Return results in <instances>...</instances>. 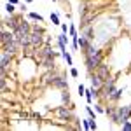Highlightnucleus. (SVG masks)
Instances as JSON below:
<instances>
[{
	"label": "nucleus",
	"instance_id": "nucleus-1",
	"mask_svg": "<svg viewBox=\"0 0 131 131\" xmlns=\"http://www.w3.org/2000/svg\"><path fill=\"white\" fill-rule=\"evenodd\" d=\"M82 54H84V65H86L88 73H93V72L103 63V51L98 49V47L94 46V42H93L86 51H82Z\"/></svg>",
	"mask_w": 131,
	"mask_h": 131
},
{
	"label": "nucleus",
	"instance_id": "nucleus-2",
	"mask_svg": "<svg viewBox=\"0 0 131 131\" xmlns=\"http://www.w3.org/2000/svg\"><path fill=\"white\" fill-rule=\"evenodd\" d=\"M46 37H47V33H46V30L42 28L40 25H31L30 44H31V47H33V51L39 49L40 46H44V44H46Z\"/></svg>",
	"mask_w": 131,
	"mask_h": 131
},
{
	"label": "nucleus",
	"instance_id": "nucleus-3",
	"mask_svg": "<svg viewBox=\"0 0 131 131\" xmlns=\"http://www.w3.org/2000/svg\"><path fill=\"white\" fill-rule=\"evenodd\" d=\"M54 115H56L61 122L77 121V119H75V114H73V105H65V103H61L60 107L54 108Z\"/></svg>",
	"mask_w": 131,
	"mask_h": 131
},
{
	"label": "nucleus",
	"instance_id": "nucleus-4",
	"mask_svg": "<svg viewBox=\"0 0 131 131\" xmlns=\"http://www.w3.org/2000/svg\"><path fill=\"white\" fill-rule=\"evenodd\" d=\"M12 61H14V54H10L7 51H2L0 52V77H5L7 75V70H9Z\"/></svg>",
	"mask_w": 131,
	"mask_h": 131
},
{
	"label": "nucleus",
	"instance_id": "nucleus-5",
	"mask_svg": "<svg viewBox=\"0 0 131 131\" xmlns=\"http://www.w3.org/2000/svg\"><path fill=\"white\" fill-rule=\"evenodd\" d=\"M21 19H23V16L7 14V16H4V19H2V25H4V26H7V28H10V30H16Z\"/></svg>",
	"mask_w": 131,
	"mask_h": 131
},
{
	"label": "nucleus",
	"instance_id": "nucleus-6",
	"mask_svg": "<svg viewBox=\"0 0 131 131\" xmlns=\"http://www.w3.org/2000/svg\"><path fill=\"white\" fill-rule=\"evenodd\" d=\"M49 86H52V88H56V89L61 91V89H67V88H68V81H67V77H65L63 73L58 72V73L54 75V79L51 81Z\"/></svg>",
	"mask_w": 131,
	"mask_h": 131
},
{
	"label": "nucleus",
	"instance_id": "nucleus-7",
	"mask_svg": "<svg viewBox=\"0 0 131 131\" xmlns=\"http://www.w3.org/2000/svg\"><path fill=\"white\" fill-rule=\"evenodd\" d=\"M117 115H119V122L121 124L124 121H129L131 119V105H121V107H117Z\"/></svg>",
	"mask_w": 131,
	"mask_h": 131
},
{
	"label": "nucleus",
	"instance_id": "nucleus-8",
	"mask_svg": "<svg viewBox=\"0 0 131 131\" xmlns=\"http://www.w3.org/2000/svg\"><path fill=\"white\" fill-rule=\"evenodd\" d=\"M14 39H16L14 31L10 30V28H7V26H4V25H2V37H0V44H2V46H5V44L12 42Z\"/></svg>",
	"mask_w": 131,
	"mask_h": 131
},
{
	"label": "nucleus",
	"instance_id": "nucleus-9",
	"mask_svg": "<svg viewBox=\"0 0 131 131\" xmlns=\"http://www.w3.org/2000/svg\"><path fill=\"white\" fill-rule=\"evenodd\" d=\"M56 56H58V54H51V56H46V58H42V60L39 61V65H40L44 70H52V68H54V65H56V63H54Z\"/></svg>",
	"mask_w": 131,
	"mask_h": 131
},
{
	"label": "nucleus",
	"instance_id": "nucleus-10",
	"mask_svg": "<svg viewBox=\"0 0 131 131\" xmlns=\"http://www.w3.org/2000/svg\"><path fill=\"white\" fill-rule=\"evenodd\" d=\"M2 51H7V52H10V54H14V56H16V54H18L19 51H23V49H21V44L14 39L12 42L5 44V46H2Z\"/></svg>",
	"mask_w": 131,
	"mask_h": 131
},
{
	"label": "nucleus",
	"instance_id": "nucleus-11",
	"mask_svg": "<svg viewBox=\"0 0 131 131\" xmlns=\"http://www.w3.org/2000/svg\"><path fill=\"white\" fill-rule=\"evenodd\" d=\"M94 73H98V75H100V77L103 79V81H107V79H108V77L112 75L110 65H107V63H101L100 67H98V68L94 70Z\"/></svg>",
	"mask_w": 131,
	"mask_h": 131
},
{
	"label": "nucleus",
	"instance_id": "nucleus-12",
	"mask_svg": "<svg viewBox=\"0 0 131 131\" xmlns=\"http://www.w3.org/2000/svg\"><path fill=\"white\" fill-rule=\"evenodd\" d=\"M122 93H124V91H122L121 88H115V89H114L110 94H108L107 101H108V103H112V105H115V103H117V101L122 98Z\"/></svg>",
	"mask_w": 131,
	"mask_h": 131
},
{
	"label": "nucleus",
	"instance_id": "nucleus-13",
	"mask_svg": "<svg viewBox=\"0 0 131 131\" xmlns=\"http://www.w3.org/2000/svg\"><path fill=\"white\" fill-rule=\"evenodd\" d=\"M68 37H70V35H67V33H63V31H61L60 35H56V39H58V46H60V49H61V51H67Z\"/></svg>",
	"mask_w": 131,
	"mask_h": 131
},
{
	"label": "nucleus",
	"instance_id": "nucleus-14",
	"mask_svg": "<svg viewBox=\"0 0 131 131\" xmlns=\"http://www.w3.org/2000/svg\"><path fill=\"white\" fill-rule=\"evenodd\" d=\"M61 103L65 105H72V96H70V89H61Z\"/></svg>",
	"mask_w": 131,
	"mask_h": 131
},
{
	"label": "nucleus",
	"instance_id": "nucleus-15",
	"mask_svg": "<svg viewBox=\"0 0 131 131\" xmlns=\"http://www.w3.org/2000/svg\"><path fill=\"white\" fill-rule=\"evenodd\" d=\"M91 44H93V42L88 40V39H86V37H84L82 33L79 35V49H81V51H86V49H88V47L91 46Z\"/></svg>",
	"mask_w": 131,
	"mask_h": 131
},
{
	"label": "nucleus",
	"instance_id": "nucleus-16",
	"mask_svg": "<svg viewBox=\"0 0 131 131\" xmlns=\"http://www.w3.org/2000/svg\"><path fill=\"white\" fill-rule=\"evenodd\" d=\"M26 18L31 21H39V23H44V16L42 14H39V12H28L26 14Z\"/></svg>",
	"mask_w": 131,
	"mask_h": 131
},
{
	"label": "nucleus",
	"instance_id": "nucleus-17",
	"mask_svg": "<svg viewBox=\"0 0 131 131\" xmlns=\"http://www.w3.org/2000/svg\"><path fill=\"white\" fill-rule=\"evenodd\" d=\"M16 10H18L16 4H12V2H7L5 4V14H16Z\"/></svg>",
	"mask_w": 131,
	"mask_h": 131
},
{
	"label": "nucleus",
	"instance_id": "nucleus-18",
	"mask_svg": "<svg viewBox=\"0 0 131 131\" xmlns=\"http://www.w3.org/2000/svg\"><path fill=\"white\" fill-rule=\"evenodd\" d=\"M61 56H63V60L67 61V65H68V67H72V65H73V60H72V54L68 52V51H61Z\"/></svg>",
	"mask_w": 131,
	"mask_h": 131
},
{
	"label": "nucleus",
	"instance_id": "nucleus-19",
	"mask_svg": "<svg viewBox=\"0 0 131 131\" xmlns=\"http://www.w3.org/2000/svg\"><path fill=\"white\" fill-rule=\"evenodd\" d=\"M49 19H51V23H52L54 26H61V23H60V16H58V12H51Z\"/></svg>",
	"mask_w": 131,
	"mask_h": 131
},
{
	"label": "nucleus",
	"instance_id": "nucleus-20",
	"mask_svg": "<svg viewBox=\"0 0 131 131\" xmlns=\"http://www.w3.org/2000/svg\"><path fill=\"white\" fill-rule=\"evenodd\" d=\"M89 119H91L89 115H88V117H84V119H81V121H82V128H84L86 131H89V129H91V126H89Z\"/></svg>",
	"mask_w": 131,
	"mask_h": 131
},
{
	"label": "nucleus",
	"instance_id": "nucleus-21",
	"mask_svg": "<svg viewBox=\"0 0 131 131\" xmlns=\"http://www.w3.org/2000/svg\"><path fill=\"white\" fill-rule=\"evenodd\" d=\"M68 35H70L72 39H73V37H79V31H77V26H75V25H70V31H68Z\"/></svg>",
	"mask_w": 131,
	"mask_h": 131
},
{
	"label": "nucleus",
	"instance_id": "nucleus-22",
	"mask_svg": "<svg viewBox=\"0 0 131 131\" xmlns=\"http://www.w3.org/2000/svg\"><path fill=\"white\" fill-rule=\"evenodd\" d=\"M94 110L98 112V114H105V105H101L100 101H98V103H94Z\"/></svg>",
	"mask_w": 131,
	"mask_h": 131
},
{
	"label": "nucleus",
	"instance_id": "nucleus-23",
	"mask_svg": "<svg viewBox=\"0 0 131 131\" xmlns=\"http://www.w3.org/2000/svg\"><path fill=\"white\" fill-rule=\"evenodd\" d=\"M0 89H2V93L7 91V81H5V77H0Z\"/></svg>",
	"mask_w": 131,
	"mask_h": 131
},
{
	"label": "nucleus",
	"instance_id": "nucleus-24",
	"mask_svg": "<svg viewBox=\"0 0 131 131\" xmlns=\"http://www.w3.org/2000/svg\"><path fill=\"white\" fill-rule=\"evenodd\" d=\"M121 129H124V131H131V121H124L121 124Z\"/></svg>",
	"mask_w": 131,
	"mask_h": 131
},
{
	"label": "nucleus",
	"instance_id": "nucleus-25",
	"mask_svg": "<svg viewBox=\"0 0 131 131\" xmlns=\"http://www.w3.org/2000/svg\"><path fill=\"white\" fill-rule=\"evenodd\" d=\"M18 10H21V12H26V10H28V4H26V2L19 4V5H18Z\"/></svg>",
	"mask_w": 131,
	"mask_h": 131
},
{
	"label": "nucleus",
	"instance_id": "nucleus-26",
	"mask_svg": "<svg viewBox=\"0 0 131 131\" xmlns=\"http://www.w3.org/2000/svg\"><path fill=\"white\" fill-rule=\"evenodd\" d=\"M61 31L68 35V31H70V25H67V23H61Z\"/></svg>",
	"mask_w": 131,
	"mask_h": 131
},
{
	"label": "nucleus",
	"instance_id": "nucleus-27",
	"mask_svg": "<svg viewBox=\"0 0 131 131\" xmlns=\"http://www.w3.org/2000/svg\"><path fill=\"white\" fill-rule=\"evenodd\" d=\"M77 94H79V96H84V94H86V88H84L82 84H79V89H77Z\"/></svg>",
	"mask_w": 131,
	"mask_h": 131
},
{
	"label": "nucleus",
	"instance_id": "nucleus-28",
	"mask_svg": "<svg viewBox=\"0 0 131 131\" xmlns=\"http://www.w3.org/2000/svg\"><path fill=\"white\" fill-rule=\"evenodd\" d=\"M70 75H72V77H73V79H77V77H79V70L72 67V68H70Z\"/></svg>",
	"mask_w": 131,
	"mask_h": 131
},
{
	"label": "nucleus",
	"instance_id": "nucleus-29",
	"mask_svg": "<svg viewBox=\"0 0 131 131\" xmlns=\"http://www.w3.org/2000/svg\"><path fill=\"white\" fill-rule=\"evenodd\" d=\"M89 126H91V129H96V128H98V124H96V119H93V117H91V119H89Z\"/></svg>",
	"mask_w": 131,
	"mask_h": 131
},
{
	"label": "nucleus",
	"instance_id": "nucleus-30",
	"mask_svg": "<svg viewBox=\"0 0 131 131\" xmlns=\"http://www.w3.org/2000/svg\"><path fill=\"white\" fill-rule=\"evenodd\" d=\"M9 2H12V4H16V5H18V2H19V0H9Z\"/></svg>",
	"mask_w": 131,
	"mask_h": 131
},
{
	"label": "nucleus",
	"instance_id": "nucleus-31",
	"mask_svg": "<svg viewBox=\"0 0 131 131\" xmlns=\"http://www.w3.org/2000/svg\"><path fill=\"white\" fill-rule=\"evenodd\" d=\"M23 2H26V4H31V2H33V0H23Z\"/></svg>",
	"mask_w": 131,
	"mask_h": 131
},
{
	"label": "nucleus",
	"instance_id": "nucleus-32",
	"mask_svg": "<svg viewBox=\"0 0 131 131\" xmlns=\"http://www.w3.org/2000/svg\"><path fill=\"white\" fill-rule=\"evenodd\" d=\"M82 2H91V0H82Z\"/></svg>",
	"mask_w": 131,
	"mask_h": 131
},
{
	"label": "nucleus",
	"instance_id": "nucleus-33",
	"mask_svg": "<svg viewBox=\"0 0 131 131\" xmlns=\"http://www.w3.org/2000/svg\"><path fill=\"white\" fill-rule=\"evenodd\" d=\"M52 2H58V0H52Z\"/></svg>",
	"mask_w": 131,
	"mask_h": 131
},
{
	"label": "nucleus",
	"instance_id": "nucleus-34",
	"mask_svg": "<svg viewBox=\"0 0 131 131\" xmlns=\"http://www.w3.org/2000/svg\"><path fill=\"white\" fill-rule=\"evenodd\" d=\"M129 105H131V103H129Z\"/></svg>",
	"mask_w": 131,
	"mask_h": 131
}]
</instances>
